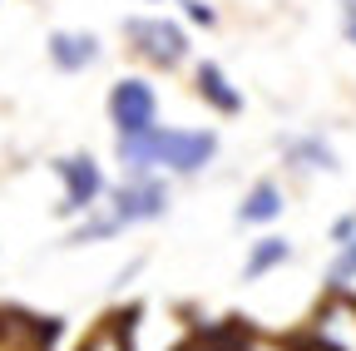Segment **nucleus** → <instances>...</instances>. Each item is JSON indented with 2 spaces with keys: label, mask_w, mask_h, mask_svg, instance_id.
Masks as SVG:
<instances>
[{
  "label": "nucleus",
  "mask_w": 356,
  "mask_h": 351,
  "mask_svg": "<svg viewBox=\"0 0 356 351\" xmlns=\"http://www.w3.org/2000/svg\"><path fill=\"white\" fill-rule=\"evenodd\" d=\"M222 154L218 129H163L154 124L139 139H114L124 173H163V179H198Z\"/></svg>",
  "instance_id": "nucleus-1"
},
{
  "label": "nucleus",
  "mask_w": 356,
  "mask_h": 351,
  "mask_svg": "<svg viewBox=\"0 0 356 351\" xmlns=\"http://www.w3.org/2000/svg\"><path fill=\"white\" fill-rule=\"evenodd\" d=\"M119 35H124V45L139 55L144 65H154V70H163V74L184 70V65L193 60L188 30L178 25V20H168V15H124V20H119Z\"/></svg>",
  "instance_id": "nucleus-2"
},
{
  "label": "nucleus",
  "mask_w": 356,
  "mask_h": 351,
  "mask_svg": "<svg viewBox=\"0 0 356 351\" xmlns=\"http://www.w3.org/2000/svg\"><path fill=\"white\" fill-rule=\"evenodd\" d=\"M99 208L129 233V228H144V223L168 218L173 213V188H168L163 173H124L119 183L104 188V203Z\"/></svg>",
  "instance_id": "nucleus-3"
},
{
  "label": "nucleus",
  "mask_w": 356,
  "mask_h": 351,
  "mask_svg": "<svg viewBox=\"0 0 356 351\" xmlns=\"http://www.w3.org/2000/svg\"><path fill=\"white\" fill-rule=\"evenodd\" d=\"M104 109H109L114 139H139V134H149V129L159 124V90L144 74H119L109 84Z\"/></svg>",
  "instance_id": "nucleus-4"
},
{
  "label": "nucleus",
  "mask_w": 356,
  "mask_h": 351,
  "mask_svg": "<svg viewBox=\"0 0 356 351\" xmlns=\"http://www.w3.org/2000/svg\"><path fill=\"white\" fill-rule=\"evenodd\" d=\"M55 179H60V218H84L104 203V168L95 163V154H60L55 163Z\"/></svg>",
  "instance_id": "nucleus-5"
},
{
  "label": "nucleus",
  "mask_w": 356,
  "mask_h": 351,
  "mask_svg": "<svg viewBox=\"0 0 356 351\" xmlns=\"http://www.w3.org/2000/svg\"><path fill=\"white\" fill-rule=\"evenodd\" d=\"M307 341H317L327 351H356V292L351 287H327L317 312H312Z\"/></svg>",
  "instance_id": "nucleus-6"
},
{
  "label": "nucleus",
  "mask_w": 356,
  "mask_h": 351,
  "mask_svg": "<svg viewBox=\"0 0 356 351\" xmlns=\"http://www.w3.org/2000/svg\"><path fill=\"white\" fill-rule=\"evenodd\" d=\"M273 144L287 173H341V154L322 129H292V134H277Z\"/></svg>",
  "instance_id": "nucleus-7"
},
{
  "label": "nucleus",
  "mask_w": 356,
  "mask_h": 351,
  "mask_svg": "<svg viewBox=\"0 0 356 351\" xmlns=\"http://www.w3.org/2000/svg\"><path fill=\"white\" fill-rule=\"evenodd\" d=\"M44 55H50V65L60 74H84V70H95L104 60V45H99V35H89V30H50L44 35Z\"/></svg>",
  "instance_id": "nucleus-8"
},
{
  "label": "nucleus",
  "mask_w": 356,
  "mask_h": 351,
  "mask_svg": "<svg viewBox=\"0 0 356 351\" xmlns=\"http://www.w3.org/2000/svg\"><path fill=\"white\" fill-rule=\"evenodd\" d=\"M193 95H198L213 114H222V119H238V114L248 109L243 84H233V74L222 70L218 60H198V65H193Z\"/></svg>",
  "instance_id": "nucleus-9"
},
{
  "label": "nucleus",
  "mask_w": 356,
  "mask_h": 351,
  "mask_svg": "<svg viewBox=\"0 0 356 351\" xmlns=\"http://www.w3.org/2000/svg\"><path fill=\"white\" fill-rule=\"evenodd\" d=\"M282 213H287V188H282L277 179H257V183H248V193L238 198L233 223H238V228H273V223H282Z\"/></svg>",
  "instance_id": "nucleus-10"
},
{
  "label": "nucleus",
  "mask_w": 356,
  "mask_h": 351,
  "mask_svg": "<svg viewBox=\"0 0 356 351\" xmlns=\"http://www.w3.org/2000/svg\"><path fill=\"white\" fill-rule=\"evenodd\" d=\"M292 257H297L292 238H282V233H262V238H252V243H248V252H243V268H238V277H243V282H262V277L282 272V268H287Z\"/></svg>",
  "instance_id": "nucleus-11"
},
{
  "label": "nucleus",
  "mask_w": 356,
  "mask_h": 351,
  "mask_svg": "<svg viewBox=\"0 0 356 351\" xmlns=\"http://www.w3.org/2000/svg\"><path fill=\"white\" fill-rule=\"evenodd\" d=\"M124 228L114 223V218L104 213V208H95V213H84V218H74V228L65 233V247H95V243H109V238H119Z\"/></svg>",
  "instance_id": "nucleus-12"
},
{
  "label": "nucleus",
  "mask_w": 356,
  "mask_h": 351,
  "mask_svg": "<svg viewBox=\"0 0 356 351\" xmlns=\"http://www.w3.org/2000/svg\"><path fill=\"white\" fill-rule=\"evenodd\" d=\"M327 287H356V238L332 247V262H327Z\"/></svg>",
  "instance_id": "nucleus-13"
},
{
  "label": "nucleus",
  "mask_w": 356,
  "mask_h": 351,
  "mask_svg": "<svg viewBox=\"0 0 356 351\" xmlns=\"http://www.w3.org/2000/svg\"><path fill=\"white\" fill-rule=\"evenodd\" d=\"M79 351H129V332H124V317H114V322H104V327H95L84 336V346Z\"/></svg>",
  "instance_id": "nucleus-14"
},
{
  "label": "nucleus",
  "mask_w": 356,
  "mask_h": 351,
  "mask_svg": "<svg viewBox=\"0 0 356 351\" xmlns=\"http://www.w3.org/2000/svg\"><path fill=\"white\" fill-rule=\"evenodd\" d=\"M178 6H184V20H188V25H203V30L218 25V10L208 6V0H178Z\"/></svg>",
  "instance_id": "nucleus-15"
},
{
  "label": "nucleus",
  "mask_w": 356,
  "mask_h": 351,
  "mask_svg": "<svg viewBox=\"0 0 356 351\" xmlns=\"http://www.w3.org/2000/svg\"><path fill=\"white\" fill-rule=\"evenodd\" d=\"M356 238V208H346L341 218H332V228H327V243L332 247H341V243H351Z\"/></svg>",
  "instance_id": "nucleus-16"
},
{
  "label": "nucleus",
  "mask_w": 356,
  "mask_h": 351,
  "mask_svg": "<svg viewBox=\"0 0 356 351\" xmlns=\"http://www.w3.org/2000/svg\"><path fill=\"white\" fill-rule=\"evenodd\" d=\"M341 6V20H356V0H337Z\"/></svg>",
  "instance_id": "nucleus-17"
},
{
  "label": "nucleus",
  "mask_w": 356,
  "mask_h": 351,
  "mask_svg": "<svg viewBox=\"0 0 356 351\" xmlns=\"http://www.w3.org/2000/svg\"><path fill=\"white\" fill-rule=\"evenodd\" d=\"M341 30H346V40H351V50H356V20H341Z\"/></svg>",
  "instance_id": "nucleus-18"
},
{
  "label": "nucleus",
  "mask_w": 356,
  "mask_h": 351,
  "mask_svg": "<svg viewBox=\"0 0 356 351\" xmlns=\"http://www.w3.org/2000/svg\"><path fill=\"white\" fill-rule=\"evenodd\" d=\"M297 351H327V346H317V341H302V346H297Z\"/></svg>",
  "instance_id": "nucleus-19"
},
{
  "label": "nucleus",
  "mask_w": 356,
  "mask_h": 351,
  "mask_svg": "<svg viewBox=\"0 0 356 351\" xmlns=\"http://www.w3.org/2000/svg\"><path fill=\"white\" fill-rule=\"evenodd\" d=\"M154 6H163V0H154ZM173 6H178V0H173Z\"/></svg>",
  "instance_id": "nucleus-20"
}]
</instances>
